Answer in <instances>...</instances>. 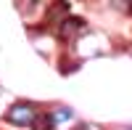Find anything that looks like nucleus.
Masks as SVG:
<instances>
[{"mask_svg":"<svg viewBox=\"0 0 132 130\" xmlns=\"http://www.w3.org/2000/svg\"><path fill=\"white\" fill-rule=\"evenodd\" d=\"M37 117V106L29 104V101H21V104H13L11 109L5 112V122L11 125H19V127H29Z\"/></svg>","mask_w":132,"mask_h":130,"instance_id":"nucleus-1","label":"nucleus"},{"mask_svg":"<svg viewBox=\"0 0 132 130\" xmlns=\"http://www.w3.org/2000/svg\"><path fill=\"white\" fill-rule=\"evenodd\" d=\"M122 130H132V127H122Z\"/></svg>","mask_w":132,"mask_h":130,"instance_id":"nucleus-6","label":"nucleus"},{"mask_svg":"<svg viewBox=\"0 0 132 130\" xmlns=\"http://www.w3.org/2000/svg\"><path fill=\"white\" fill-rule=\"evenodd\" d=\"M50 117H53V122H56V127H58V125H63L66 120H71L74 112H71V109H66V106H58V109H53V112H50Z\"/></svg>","mask_w":132,"mask_h":130,"instance_id":"nucleus-5","label":"nucleus"},{"mask_svg":"<svg viewBox=\"0 0 132 130\" xmlns=\"http://www.w3.org/2000/svg\"><path fill=\"white\" fill-rule=\"evenodd\" d=\"M82 29H85V19H79V16H69V19L63 16L58 21V37L61 40H74Z\"/></svg>","mask_w":132,"mask_h":130,"instance_id":"nucleus-2","label":"nucleus"},{"mask_svg":"<svg viewBox=\"0 0 132 130\" xmlns=\"http://www.w3.org/2000/svg\"><path fill=\"white\" fill-rule=\"evenodd\" d=\"M32 3H37V0H32Z\"/></svg>","mask_w":132,"mask_h":130,"instance_id":"nucleus-7","label":"nucleus"},{"mask_svg":"<svg viewBox=\"0 0 132 130\" xmlns=\"http://www.w3.org/2000/svg\"><path fill=\"white\" fill-rule=\"evenodd\" d=\"M32 130H56V122H53V117H50V112H37V117H35V122L29 125Z\"/></svg>","mask_w":132,"mask_h":130,"instance_id":"nucleus-3","label":"nucleus"},{"mask_svg":"<svg viewBox=\"0 0 132 130\" xmlns=\"http://www.w3.org/2000/svg\"><path fill=\"white\" fill-rule=\"evenodd\" d=\"M66 11H69V3H66V0H58V3L53 5L50 11H48V21H50V24H56V21H61Z\"/></svg>","mask_w":132,"mask_h":130,"instance_id":"nucleus-4","label":"nucleus"}]
</instances>
